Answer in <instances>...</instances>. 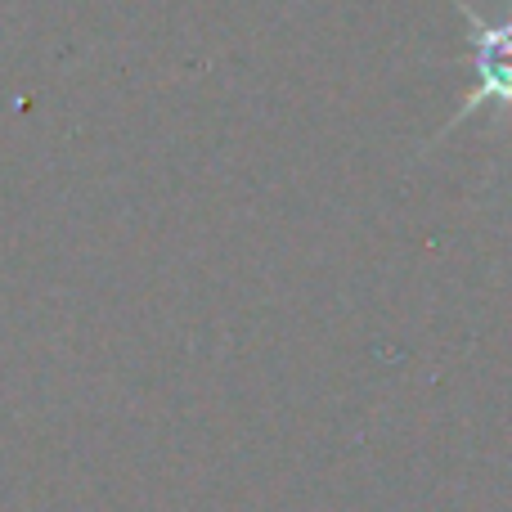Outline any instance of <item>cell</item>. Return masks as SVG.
Here are the masks:
<instances>
[{
	"instance_id": "obj_1",
	"label": "cell",
	"mask_w": 512,
	"mask_h": 512,
	"mask_svg": "<svg viewBox=\"0 0 512 512\" xmlns=\"http://www.w3.org/2000/svg\"><path fill=\"white\" fill-rule=\"evenodd\" d=\"M454 14L468 27L459 63L472 72V86L459 99V113L436 131V140H445L472 113H486V108H499V131H512V5L499 18H486L472 0H454Z\"/></svg>"
}]
</instances>
